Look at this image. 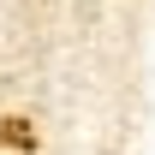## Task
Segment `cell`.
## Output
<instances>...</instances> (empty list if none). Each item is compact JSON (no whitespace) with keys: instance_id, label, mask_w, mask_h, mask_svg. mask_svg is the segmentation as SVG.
<instances>
[]
</instances>
